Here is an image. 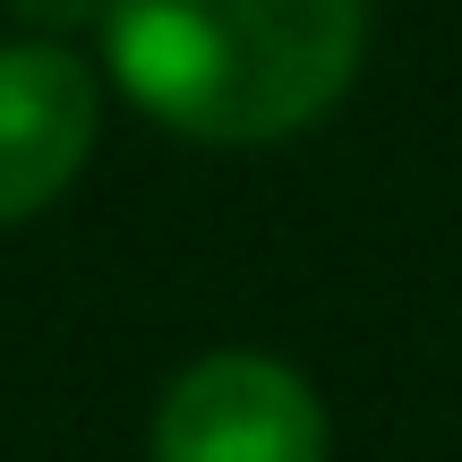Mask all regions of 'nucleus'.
<instances>
[{"label":"nucleus","mask_w":462,"mask_h":462,"mask_svg":"<svg viewBox=\"0 0 462 462\" xmlns=\"http://www.w3.org/2000/svg\"><path fill=\"white\" fill-rule=\"evenodd\" d=\"M112 86L189 146H282L351 95L368 0H103Z\"/></svg>","instance_id":"obj_1"},{"label":"nucleus","mask_w":462,"mask_h":462,"mask_svg":"<svg viewBox=\"0 0 462 462\" xmlns=\"http://www.w3.org/2000/svg\"><path fill=\"white\" fill-rule=\"evenodd\" d=\"M0 9L17 17L26 34H86V26H103V0H0Z\"/></svg>","instance_id":"obj_4"},{"label":"nucleus","mask_w":462,"mask_h":462,"mask_svg":"<svg viewBox=\"0 0 462 462\" xmlns=\"http://www.w3.org/2000/svg\"><path fill=\"white\" fill-rule=\"evenodd\" d=\"M103 137V69L60 34L0 43V231L69 198Z\"/></svg>","instance_id":"obj_3"},{"label":"nucleus","mask_w":462,"mask_h":462,"mask_svg":"<svg viewBox=\"0 0 462 462\" xmlns=\"http://www.w3.org/2000/svg\"><path fill=\"white\" fill-rule=\"evenodd\" d=\"M334 420L317 385L274 351H206L163 385L146 462H326Z\"/></svg>","instance_id":"obj_2"}]
</instances>
